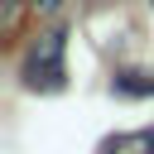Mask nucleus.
I'll use <instances>...</instances> for the list:
<instances>
[{
  "label": "nucleus",
  "mask_w": 154,
  "mask_h": 154,
  "mask_svg": "<svg viewBox=\"0 0 154 154\" xmlns=\"http://www.w3.org/2000/svg\"><path fill=\"white\" fill-rule=\"evenodd\" d=\"M63 29H53V34H43L34 48H29V58H24V82L29 87H38V91H58L63 87Z\"/></svg>",
  "instance_id": "nucleus-1"
},
{
  "label": "nucleus",
  "mask_w": 154,
  "mask_h": 154,
  "mask_svg": "<svg viewBox=\"0 0 154 154\" xmlns=\"http://www.w3.org/2000/svg\"><path fill=\"white\" fill-rule=\"evenodd\" d=\"M101 154H154V130H140V135H116L101 144Z\"/></svg>",
  "instance_id": "nucleus-2"
}]
</instances>
